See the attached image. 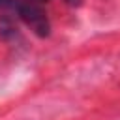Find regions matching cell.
<instances>
[{
  "label": "cell",
  "instance_id": "4",
  "mask_svg": "<svg viewBox=\"0 0 120 120\" xmlns=\"http://www.w3.org/2000/svg\"><path fill=\"white\" fill-rule=\"evenodd\" d=\"M68 6H71V8H79L81 4H82V0H64Z\"/></svg>",
  "mask_w": 120,
  "mask_h": 120
},
{
  "label": "cell",
  "instance_id": "3",
  "mask_svg": "<svg viewBox=\"0 0 120 120\" xmlns=\"http://www.w3.org/2000/svg\"><path fill=\"white\" fill-rule=\"evenodd\" d=\"M13 4H15V0H0V9L2 11H11Z\"/></svg>",
  "mask_w": 120,
  "mask_h": 120
},
{
  "label": "cell",
  "instance_id": "5",
  "mask_svg": "<svg viewBox=\"0 0 120 120\" xmlns=\"http://www.w3.org/2000/svg\"><path fill=\"white\" fill-rule=\"evenodd\" d=\"M36 2H47V0H36Z\"/></svg>",
  "mask_w": 120,
  "mask_h": 120
},
{
  "label": "cell",
  "instance_id": "1",
  "mask_svg": "<svg viewBox=\"0 0 120 120\" xmlns=\"http://www.w3.org/2000/svg\"><path fill=\"white\" fill-rule=\"evenodd\" d=\"M11 13H15L17 19H21L38 38H49L51 34V21L45 13V9L36 0H15Z\"/></svg>",
  "mask_w": 120,
  "mask_h": 120
},
{
  "label": "cell",
  "instance_id": "2",
  "mask_svg": "<svg viewBox=\"0 0 120 120\" xmlns=\"http://www.w3.org/2000/svg\"><path fill=\"white\" fill-rule=\"evenodd\" d=\"M19 32H17V26L13 24V21L8 17V15H0V38L4 39H11L15 38Z\"/></svg>",
  "mask_w": 120,
  "mask_h": 120
}]
</instances>
